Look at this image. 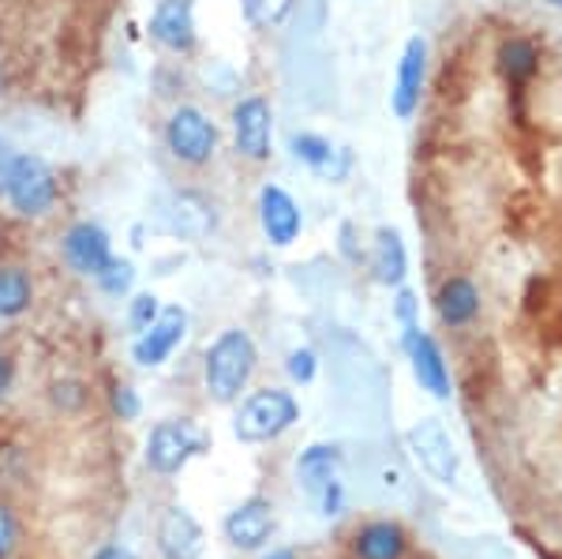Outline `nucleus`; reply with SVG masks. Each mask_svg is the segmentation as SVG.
I'll list each match as a JSON object with an SVG mask.
<instances>
[{"mask_svg": "<svg viewBox=\"0 0 562 559\" xmlns=\"http://www.w3.org/2000/svg\"><path fill=\"white\" fill-rule=\"evenodd\" d=\"M158 552L166 559H195L203 552V529L184 507H169L158 522Z\"/></svg>", "mask_w": 562, "mask_h": 559, "instance_id": "16", "label": "nucleus"}, {"mask_svg": "<svg viewBox=\"0 0 562 559\" xmlns=\"http://www.w3.org/2000/svg\"><path fill=\"white\" fill-rule=\"evenodd\" d=\"M540 68V49L537 42L529 38H506L498 45V71L506 76V83H525V79H532Z\"/></svg>", "mask_w": 562, "mask_h": 559, "instance_id": "22", "label": "nucleus"}, {"mask_svg": "<svg viewBox=\"0 0 562 559\" xmlns=\"http://www.w3.org/2000/svg\"><path fill=\"white\" fill-rule=\"evenodd\" d=\"M259 225H262V237H267L270 245L289 248L296 237H301L304 214L281 185H262L259 188Z\"/></svg>", "mask_w": 562, "mask_h": 559, "instance_id": "9", "label": "nucleus"}, {"mask_svg": "<svg viewBox=\"0 0 562 559\" xmlns=\"http://www.w3.org/2000/svg\"><path fill=\"white\" fill-rule=\"evenodd\" d=\"M357 559H402L405 556V529L397 522H371L352 540Z\"/></svg>", "mask_w": 562, "mask_h": 559, "instance_id": "21", "label": "nucleus"}, {"mask_svg": "<svg viewBox=\"0 0 562 559\" xmlns=\"http://www.w3.org/2000/svg\"><path fill=\"white\" fill-rule=\"evenodd\" d=\"M405 444H409V455L416 458L424 473L439 484H454L458 481V470H461V458H458V447L450 439L447 425L439 417H424L405 432Z\"/></svg>", "mask_w": 562, "mask_h": 559, "instance_id": "5", "label": "nucleus"}, {"mask_svg": "<svg viewBox=\"0 0 562 559\" xmlns=\"http://www.w3.org/2000/svg\"><path fill=\"white\" fill-rule=\"evenodd\" d=\"M206 432L192 425V421H161V425L150 428V439H147V466L154 473L161 477H173L192 462L195 455L206 450Z\"/></svg>", "mask_w": 562, "mask_h": 559, "instance_id": "4", "label": "nucleus"}, {"mask_svg": "<svg viewBox=\"0 0 562 559\" xmlns=\"http://www.w3.org/2000/svg\"><path fill=\"white\" fill-rule=\"evenodd\" d=\"M65 259L76 275L98 278L109 264H113V241H109V233L102 230V225L76 222L65 233Z\"/></svg>", "mask_w": 562, "mask_h": 559, "instance_id": "12", "label": "nucleus"}, {"mask_svg": "<svg viewBox=\"0 0 562 559\" xmlns=\"http://www.w3.org/2000/svg\"><path fill=\"white\" fill-rule=\"evenodd\" d=\"M12 380H15V368L8 357H0V399H4L8 391H12Z\"/></svg>", "mask_w": 562, "mask_h": 559, "instance_id": "32", "label": "nucleus"}, {"mask_svg": "<svg viewBox=\"0 0 562 559\" xmlns=\"http://www.w3.org/2000/svg\"><path fill=\"white\" fill-rule=\"evenodd\" d=\"M240 12L248 26L256 31H270V26H281L285 15L293 12V0H240Z\"/></svg>", "mask_w": 562, "mask_h": 559, "instance_id": "24", "label": "nucleus"}, {"mask_svg": "<svg viewBox=\"0 0 562 559\" xmlns=\"http://www.w3.org/2000/svg\"><path fill=\"white\" fill-rule=\"evenodd\" d=\"M289 150H293V158L301 161V166H307L315 177L326 180V185H341L352 169L349 150L334 147L330 139H323V135H315V132H293L289 135Z\"/></svg>", "mask_w": 562, "mask_h": 559, "instance_id": "11", "label": "nucleus"}, {"mask_svg": "<svg viewBox=\"0 0 562 559\" xmlns=\"http://www.w3.org/2000/svg\"><path fill=\"white\" fill-rule=\"evenodd\" d=\"M31 278L20 267H0V320H15L31 309Z\"/></svg>", "mask_w": 562, "mask_h": 559, "instance_id": "23", "label": "nucleus"}, {"mask_svg": "<svg viewBox=\"0 0 562 559\" xmlns=\"http://www.w3.org/2000/svg\"><path fill=\"white\" fill-rule=\"evenodd\" d=\"M285 372H289V380L293 383H312L315 380V372H319V357L312 354L307 346H301V349H293V354L285 357Z\"/></svg>", "mask_w": 562, "mask_h": 559, "instance_id": "27", "label": "nucleus"}, {"mask_svg": "<svg viewBox=\"0 0 562 559\" xmlns=\"http://www.w3.org/2000/svg\"><path fill=\"white\" fill-rule=\"evenodd\" d=\"M424 83H428V42H424L420 34H413L402 49L397 79H394V90H390V110H394L397 121H409V116L420 110Z\"/></svg>", "mask_w": 562, "mask_h": 559, "instance_id": "8", "label": "nucleus"}, {"mask_svg": "<svg viewBox=\"0 0 562 559\" xmlns=\"http://www.w3.org/2000/svg\"><path fill=\"white\" fill-rule=\"evenodd\" d=\"M113 413L121 421H135L139 417V394L132 387H113Z\"/></svg>", "mask_w": 562, "mask_h": 559, "instance_id": "29", "label": "nucleus"}, {"mask_svg": "<svg viewBox=\"0 0 562 559\" xmlns=\"http://www.w3.org/2000/svg\"><path fill=\"white\" fill-rule=\"evenodd\" d=\"M158 315H161L158 297H154V293H139L132 301V309H128V323H132V331H139V335H143V331H147L150 323L158 320Z\"/></svg>", "mask_w": 562, "mask_h": 559, "instance_id": "28", "label": "nucleus"}, {"mask_svg": "<svg viewBox=\"0 0 562 559\" xmlns=\"http://www.w3.org/2000/svg\"><path fill=\"white\" fill-rule=\"evenodd\" d=\"M225 540H229L233 548H244V552H256L270 540L274 534V503L262 500V495H251V500H244L237 511H229L225 515Z\"/></svg>", "mask_w": 562, "mask_h": 559, "instance_id": "13", "label": "nucleus"}, {"mask_svg": "<svg viewBox=\"0 0 562 559\" xmlns=\"http://www.w3.org/2000/svg\"><path fill=\"white\" fill-rule=\"evenodd\" d=\"M150 38L169 53H192L199 42L192 0H158L150 15Z\"/></svg>", "mask_w": 562, "mask_h": 559, "instance_id": "14", "label": "nucleus"}, {"mask_svg": "<svg viewBox=\"0 0 562 559\" xmlns=\"http://www.w3.org/2000/svg\"><path fill=\"white\" fill-rule=\"evenodd\" d=\"M256 342H251L248 331L240 327H229L222 331L211 349H206V360H203V380H206V394L214 402L229 405L240 399V391L248 387L251 372H256Z\"/></svg>", "mask_w": 562, "mask_h": 559, "instance_id": "1", "label": "nucleus"}, {"mask_svg": "<svg viewBox=\"0 0 562 559\" xmlns=\"http://www.w3.org/2000/svg\"><path fill=\"white\" fill-rule=\"evenodd\" d=\"M548 4H551V8H559V12H562V0H548Z\"/></svg>", "mask_w": 562, "mask_h": 559, "instance_id": "36", "label": "nucleus"}, {"mask_svg": "<svg viewBox=\"0 0 562 559\" xmlns=\"http://www.w3.org/2000/svg\"><path fill=\"white\" fill-rule=\"evenodd\" d=\"M262 559H296V552L293 548H274V552H267Z\"/></svg>", "mask_w": 562, "mask_h": 559, "instance_id": "35", "label": "nucleus"}, {"mask_svg": "<svg viewBox=\"0 0 562 559\" xmlns=\"http://www.w3.org/2000/svg\"><path fill=\"white\" fill-rule=\"evenodd\" d=\"M12 150H8V143H0V192H4V177H8V166H12Z\"/></svg>", "mask_w": 562, "mask_h": 559, "instance_id": "34", "label": "nucleus"}, {"mask_svg": "<svg viewBox=\"0 0 562 559\" xmlns=\"http://www.w3.org/2000/svg\"><path fill=\"white\" fill-rule=\"evenodd\" d=\"M169 225H173V233H180V237L203 241L206 233H214L217 214H214V206L203 200V195L180 192L173 200V211H169Z\"/></svg>", "mask_w": 562, "mask_h": 559, "instance_id": "20", "label": "nucleus"}, {"mask_svg": "<svg viewBox=\"0 0 562 559\" xmlns=\"http://www.w3.org/2000/svg\"><path fill=\"white\" fill-rule=\"evenodd\" d=\"M394 315L397 323H402V346H409V342L420 335V301L413 297V290H405V286H397V301H394Z\"/></svg>", "mask_w": 562, "mask_h": 559, "instance_id": "25", "label": "nucleus"}, {"mask_svg": "<svg viewBox=\"0 0 562 559\" xmlns=\"http://www.w3.org/2000/svg\"><path fill=\"white\" fill-rule=\"evenodd\" d=\"M4 200L23 219H42L57 203V174L38 155H15L4 177Z\"/></svg>", "mask_w": 562, "mask_h": 559, "instance_id": "3", "label": "nucleus"}, {"mask_svg": "<svg viewBox=\"0 0 562 559\" xmlns=\"http://www.w3.org/2000/svg\"><path fill=\"white\" fill-rule=\"evenodd\" d=\"M94 559H135L128 548H121V545H105V548H98V556Z\"/></svg>", "mask_w": 562, "mask_h": 559, "instance_id": "33", "label": "nucleus"}, {"mask_svg": "<svg viewBox=\"0 0 562 559\" xmlns=\"http://www.w3.org/2000/svg\"><path fill=\"white\" fill-rule=\"evenodd\" d=\"M166 147L173 150L184 166H206L217 150V128L214 121L195 105H180L166 121Z\"/></svg>", "mask_w": 562, "mask_h": 559, "instance_id": "6", "label": "nucleus"}, {"mask_svg": "<svg viewBox=\"0 0 562 559\" xmlns=\"http://www.w3.org/2000/svg\"><path fill=\"white\" fill-rule=\"evenodd\" d=\"M371 270H375V282L390 286V290L405 286V278H409V251H405L402 233L390 230V225H379V230H375V248H371Z\"/></svg>", "mask_w": 562, "mask_h": 559, "instance_id": "17", "label": "nucleus"}, {"mask_svg": "<svg viewBox=\"0 0 562 559\" xmlns=\"http://www.w3.org/2000/svg\"><path fill=\"white\" fill-rule=\"evenodd\" d=\"M341 500H346V492H341V481H334L330 489H323V492H319L323 515H326V518H330V515H341Z\"/></svg>", "mask_w": 562, "mask_h": 559, "instance_id": "31", "label": "nucleus"}, {"mask_svg": "<svg viewBox=\"0 0 562 559\" xmlns=\"http://www.w3.org/2000/svg\"><path fill=\"white\" fill-rule=\"evenodd\" d=\"M233 143H237L240 158L267 161L270 143H274V110L267 98L251 94L233 105Z\"/></svg>", "mask_w": 562, "mask_h": 559, "instance_id": "7", "label": "nucleus"}, {"mask_svg": "<svg viewBox=\"0 0 562 559\" xmlns=\"http://www.w3.org/2000/svg\"><path fill=\"white\" fill-rule=\"evenodd\" d=\"M435 312L447 327H465L480 315V290L473 278H447L435 293Z\"/></svg>", "mask_w": 562, "mask_h": 559, "instance_id": "18", "label": "nucleus"}, {"mask_svg": "<svg viewBox=\"0 0 562 559\" xmlns=\"http://www.w3.org/2000/svg\"><path fill=\"white\" fill-rule=\"evenodd\" d=\"M184 335H188V312L177 309V304L173 309H161L158 320L135 338V346H132L135 365H143V368L166 365V360L173 357V349L184 342Z\"/></svg>", "mask_w": 562, "mask_h": 559, "instance_id": "10", "label": "nucleus"}, {"mask_svg": "<svg viewBox=\"0 0 562 559\" xmlns=\"http://www.w3.org/2000/svg\"><path fill=\"white\" fill-rule=\"evenodd\" d=\"M296 421H301V402H296L289 391L267 387V391H256L237 410L233 436H237L240 444H270V439L285 436Z\"/></svg>", "mask_w": 562, "mask_h": 559, "instance_id": "2", "label": "nucleus"}, {"mask_svg": "<svg viewBox=\"0 0 562 559\" xmlns=\"http://www.w3.org/2000/svg\"><path fill=\"white\" fill-rule=\"evenodd\" d=\"M132 282H135V267L128 264V259H113V264H109L102 275H98V286H102L109 297L128 293Z\"/></svg>", "mask_w": 562, "mask_h": 559, "instance_id": "26", "label": "nucleus"}, {"mask_svg": "<svg viewBox=\"0 0 562 559\" xmlns=\"http://www.w3.org/2000/svg\"><path fill=\"white\" fill-rule=\"evenodd\" d=\"M15 540H20V526H15L12 511H8L4 503H0V559H8V556H12Z\"/></svg>", "mask_w": 562, "mask_h": 559, "instance_id": "30", "label": "nucleus"}, {"mask_svg": "<svg viewBox=\"0 0 562 559\" xmlns=\"http://www.w3.org/2000/svg\"><path fill=\"white\" fill-rule=\"evenodd\" d=\"M405 354H409L416 383H420L424 391L431 394V399L447 402L450 399V368H447V360H442L439 342L420 331V335H416L409 346H405Z\"/></svg>", "mask_w": 562, "mask_h": 559, "instance_id": "15", "label": "nucleus"}, {"mask_svg": "<svg viewBox=\"0 0 562 559\" xmlns=\"http://www.w3.org/2000/svg\"><path fill=\"white\" fill-rule=\"evenodd\" d=\"M338 466H341V450L330 447V444H312L296 458V481L307 495L319 500L323 489H330L338 481Z\"/></svg>", "mask_w": 562, "mask_h": 559, "instance_id": "19", "label": "nucleus"}]
</instances>
